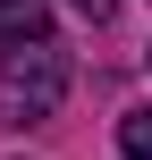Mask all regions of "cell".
Listing matches in <instances>:
<instances>
[{"mask_svg": "<svg viewBox=\"0 0 152 160\" xmlns=\"http://www.w3.org/2000/svg\"><path fill=\"white\" fill-rule=\"evenodd\" d=\"M76 8H85V17H93V25H102V17H110V8H118V0H76Z\"/></svg>", "mask_w": 152, "mask_h": 160, "instance_id": "277c9868", "label": "cell"}, {"mask_svg": "<svg viewBox=\"0 0 152 160\" xmlns=\"http://www.w3.org/2000/svg\"><path fill=\"white\" fill-rule=\"evenodd\" d=\"M118 152L127 160H152V110H127V118H118Z\"/></svg>", "mask_w": 152, "mask_h": 160, "instance_id": "3957f363", "label": "cell"}, {"mask_svg": "<svg viewBox=\"0 0 152 160\" xmlns=\"http://www.w3.org/2000/svg\"><path fill=\"white\" fill-rule=\"evenodd\" d=\"M68 93V59L59 42H0V118L25 127V118H51Z\"/></svg>", "mask_w": 152, "mask_h": 160, "instance_id": "6da1fadb", "label": "cell"}, {"mask_svg": "<svg viewBox=\"0 0 152 160\" xmlns=\"http://www.w3.org/2000/svg\"><path fill=\"white\" fill-rule=\"evenodd\" d=\"M0 42H51V0H0Z\"/></svg>", "mask_w": 152, "mask_h": 160, "instance_id": "7a4b0ae2", "label": "cell"}]
</instances>
